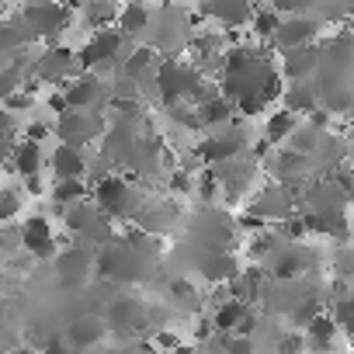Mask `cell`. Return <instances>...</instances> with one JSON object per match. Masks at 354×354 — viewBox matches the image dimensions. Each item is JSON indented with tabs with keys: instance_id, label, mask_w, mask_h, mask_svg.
Segmentation results:
<instances>
[{
	"instance_id": "obj_1",
	"label": "cell",
	"mask_w": 354,
	"mask_h": 354,
	"mask_svg": "<svg viewBox=\"0 0 354 354\" xmlns=\"http://www.w3.org/2000/svg\"><path fill=\"white\" fill-rule=\"evenodd\" d=\"M97 209L111 219H132L139 209H142V198H139V192L125 181V177H111V174H104V177H97Z\"/></svg>"
},
{
	"instance_id": "obj_2",
	"label": "cell",
	"mask_w": 354,
	"mask_h": 354,
	"mask_svg": "<svg viewBox=\"0 0 354 354\" xmlns=\"http://www.w3.org/2000/svg\"><path fill=\"white\" fill-rule=\"evenodd\" d=\"M122 42H125V35L115 32V28H101V32H94V39L73 56V59H77V70H84V73H97V70H108V66L122 63Z\"/></svg>"
},
{
	"instance_id": "obj_3",
	"label": "cell",
	"mask_w": 354,
	"mask_h": 354,
	"mask_svg": "<svg viewBox=\"0 0 354 354\" xmlns=\"http://www.w3.org/2000/svg\"><path fill=\"white\" fill-rule=\"evenodd\" d=\"M66 21H70V11L56 4V0H32L21 15V25L32 39H56L66 28Z\"/></svg>"
},
{
	"instance_id": "obj_4",
	"label": "cell",
	"mask_w": 354,
	"mask_h": 354,
	"mask_svg": "<svg viewBox=\"0 0 354 354\" xmlns=\"http://www.w3.org/2000/svg\"><path fill=\"white\" fill-rule=\"evenodd\" d=\"M101 129H104L101 115L84 111V108H66V111L59 115L56 136L63 139V146H77V149H84L87 142H94V139L101 136Z\"/></svg>"
},
{
	"instance_id": "obj_5",
	"label": "cell",
	"mask_w": 354,
	"mask_h": 354,
	"mask_svg": "<svg viewBox=\"0 0 354 354\" xmlns=\"http://www.w3.org/2000/svg\"><path fill=\"white\" fill-rule=\"evenodd\" d=\"M247 212L257 216V219H264V223H281L285 216L295 212V195H292L285 185H271V188H264V192L247 205Z\"/></svg>"
},
{
	"instance_id": "obj_6",
	"label": "cell",
	"mask_w": 354,
	"mask_h": 354,
	"mask_svg": "<svg viewBox=\"0 0 354 354\" xmlns=\"http://www.w3.org/2000/svg\"><path fill=\"white\" fill-rule=\"evenodd\" d=\"M63 97H66V108H84V111H94L97 104H104L108 97H111V87L101 80V77H94V73H84V77H77L66 91H63Z\"/></svg>"
},
{
	"instance_id": "obj_7",
	"label": "cell",
	"mask_w": 354,
	"mask_h": 354,
	"mask_svg": "<svg viewBox=\"0 0 354 354\" xmlns=\"http://www.w3.org/2000/svg\"><path fill=\"white\" fill-rule=\"evenodd\" d=\"M18 240H21V247H25L32 257H39V261H53V257H56V240H53V226H49L46 216H32V219L18 230Z\"/></svg>"
},
{
	"instance_id": "obj_8",
	"label": "cell",
	"mask_w": 354,
	"mask_h": 354,
	"mask_svg": "<svg viewBox=\"0 0 354 354\" xmlns=\"http://www.w3.org/2000/svg\"><path fill=\"white\" fill-rule=\"evenodd\" d=\"M91 268H94V254L87 247H66L63 254H56V274H59V281L66 288L84 285Z\"/></svg>"
},
{
	"instance_id": "obj_9",
	"label": "cell",
	"mask_w": 354,
	"mask_h": 354,
	"mask_svg": "<svg viewBox=\"0 0 354 354\" xmlns=\"http://www.w3.org/2000/svg\"><path fill=\"white\" fill-rule=\"evenodd\" d=\"M104 326H111V330H118V333H136V330L146 326V306H142L139 299H132V295H122V299H115V302L108 306Z\"/></svg>"
},
{
	"instance_id": "obj_10",
	"label": "cell",
	"mask_w": 354,
	"mask_h": 354,
	"mask_svg": "<svg viewBox=\"0 0 354 354\" xmlns=\"http://www.w3.org/2000/svg\"><path fill=\"white\" fill-rule=\"evenodd\" d=\"M316 32H319V21L316 18L295 15V18H288V21L278 25V32H274L271 42H278L281 49H299V46H313Z\"/></svg>"
},
{
	"instance_id": "obj_11",
	"label": "cell",
	"mask_w": 354,
	"mask_h": 354,
	"mask_svg": "<svg viewBox=\"0 0 354 354\" xmlns=\"http://www.w3.org/2000/svg\"><path fill=\"white\" fill-rule=\"evenodd\" d=\"M32 73H35L39 80L56 84V80L77 73V59H73L70 49H49V53H42L39 59H32Z\"/></svg>"
},
{
	"instance_id": "obj_12",
	"label": "cell",
	"mask_w": 354,
	"mask_h": 354,
	"mask_svg": "<svg viewBox=\"0 0 354 354\" xmlns=\"http://www.w3.org/2000/svg\"><path fill=\"white\" fill-rule=\"evenodd\" d=\"M319 49L316 46H299V49H285L281 56V77L285 80H309L316 70Z\"/></svg>"
},
{
	"instance_id": "obj_13",
	"label": "cell",
	"mask_w": 354,
	"mask_h": 354,
	"mask_svg": "<svg viewBox=\"0 0 354 354\" xmlns=\"http://www.w3.org/2000/svg\"><path fill=\"white\" fill-rule=\"evenodd\" d=\"M347 198H351V195L333 185V177H319V181L309 188V205H313V212H344Z\"/></svg>"
},
{
	"instance_id": "obj_14",
	"label": "cell",
	"mask_w": 354,
	"mask_h": 354,
	"mask_svg": "<svg viewBox=\"0 0 354 354\" xmlns=\"http://www.w3.org/2000/svg\"><path fill=\"white\" fill-rule=\"evenodd\" d=\"M198 271H202V278L205 281H230L236 271H240V261L230 254V250H205L202 254V261H198Z\"/></svg>"
},
{
	"instance_id": "obj_15",
	"label": "cell",
	"mask_w": 354,
	"mask_h": 354,
	"mask_svg": "<svg viewBox=\"0 0 354 354\" xmlns=\"http://www.w3.org/2000/svg\"><path fill=\"white\" fill-rule=\"evenodd\" d=\"M205 15L219 18V21L230 25V28H240V25L250 21L254 4H250V0H205Z\"/></svg>"
},
{
	"instance_id": "obj_16",
	"label": "cell",
	"mask_w": 354,
	"mask_h": 354,
	"mask_svg": "<svg viewBox=\"0 0 354 354\" xmlns=\"http://www.w3.org/2000/svg\"><path fill=\"white\" fill-rule=\"evenodd\" d=\"M104 330H108V326H104V319H101L97 313H84V316L73 319L66 340H70V347H94V344H101Z\"/></svg>"
},
{
	"instance_id": "obj_17",
	"label": "cell",
	"mask_w": 354,
	"mask_h": 354,
	"mask_svg": "<svg viewBox=\"0 0 354 354\" xmlns=\"http://www.w3.org/2000/svg\"><path fill=\"white\" fill-rule=\"evenodd\" d=\"M333 337H337V323H333V319H330V313L323 309L319 316H313V319H309L302 347H313L316 354H330V347H333Z\"/></svg>"
},
{
	"instance_id": "obj_18",
	"label": "cell",
	"mask_w": 354,
	"mask_h": 354,
	"mask_svg": "<svg viewBox=\"0 0 354 354\" xmlns=\"http://www.w3.org/2000/svg\"><path fill=\"white\" fill-rule=\"evenodd\" d=\"M53 174H56V181H66V177H84L87 174V160L77 146H59L53 149V160H49Z\"/></svg>"
},
{
	"instance_id": "obj_19",
	"label": "cell",
	"mask_w": 354,
	"mask_h": 354,
	"mask_svg": "<svg viewBox=\"0 0 354 354\" xmlns=\"http://www.w3.org/2000/svg\"><path fill=\"white\" fill-rule=\"evenodd\" d=\"M281 101H285V111H292V115H309L319 108L309 80H288V87L281 91Z\"/></svg>"
},
{
	"instance_id": "obj_20",
	"label": "cell",
	"mask_w": 354,
	"mask_h": 354,
	"mask_svg": "<svg viewBox=\"0 0 354 354\" xmlns=\"http://www.w3.org/2000/svg\"><path fill=\"white\" fill-rule=\"evenodd\" d=\"M11 156H15V167H18V174H21V177H32V174H39V170H42V163H46V153H42V146H39V142H32V139H21V142H15Z\"/></svg>"
},
{
	"instance_id": "obj_21",
	"label": "cell",
	"mask_w": 354,
	"mask_h": 354,
	"mask_svg": "<svg viewBox=\"0 0 354 354\" xmlns=\"http://www.w3.org/2000/svg\"><path fill=\"white\" fill-rule=\"evenodd\" d=\"M299 129V115H292V111H271L268 115V122H264V139L271 142V146H278V142H285L292 132Z\"/></svg>"
},
{
	"instance_id": "obj_22",
	"label": "cell",
	"mask_w": 354,
	"mask_h": 354,
	"mask_svg": "<svg viewBox=\"0 0 354 354\" xmlns=\"http://www.w3.org/2000/svg\"><path fill=\"white\" fill-rule=\"evenodd\" d=\"M115 21H118V32L122 35H139L149 25V11H146V4H122Z\"/></svg>"
},
{
	"instance_id": "obj_23",
	"label": "cell",
	"mask_w": 354,
	"mask_h": 354,
	"mask_svg": "<svg viewBox=\"0 0 354 354\" xmlns=\"http://www.w3.org/2000/svg\"><path fill=\"white\" fill-rule=\"evenodd\" d=\"M247 313V302H236V299H226L216 306V316H212V330L219 333H233V326L240 323V316Z\"/></svg>"
},
{
	"instance_id": "obj_24",
	"label": "cell",
	"mask_w": 354,
	"mask_h": 354,
	"mask_svg": "<svg viewBox=\"0 0 354 354\" xmlns=\"http://www.w3.org/2000/svg\"><path fill=\"white\" fill-rule=\"evenodd\" d=\"M115 18H118V4H115V0H91V4H87V25L94 32L108 28Z\"/></svg>"
},
{
	"instance_id": "obj_25",
	"label": "cell",
	"mask_w": 354,
	"mask_h": 354,
	"mask_svg": "<svg viewBox=\"0 0 354 354\" xmlns=\"http://www.w3.org/2000/svg\"><path fill=\"white\" fill-rule=\"evenodd\" d=\"M170 299L181 306V309H188V313H198V306H202V295H198V288L188 278H177L170 285Z\"/></svg>"
},
{
	"instance_id": "obj_26",
	"label": "cell",
	"mask_w": 354,
	"mask_h": 354,
	"mask_svg": "<svg viewBox=\"0 0 354 354\" xmlns=\"http://www.w3.org/2000/svg\"><path fill=\"white\" fill-rule=\"evenodd\" d=\"M87 195V185H84V177H66V181H56V192L53 198L59 205H73V202H84Z\"/></svg>"
},
{
	"instance_id": "obj_27",
	"label": "cell",
	"mask_w": 354,
	"mask_h": 354,
	"mask_svg": "<svg viewBox=\"0 0 354 354\" xmlns=\"http://www.w3.org/2000/svg\"><path fill=\"white\" fill-rule=\"evenodd\" d=\"M250 25H254L257 39L271 42V39H274V32H278V25H281V18H278V11H271V8H261V11H254V15H250Z\"/></svg>"
},
{
	"instance_id": "obj_28",
	"label": "cell",
	"mask_w": 354,
	"mask_h": 354,
	"mask_svg": "<svg viewBox=\"0 0 354 354\" xmlns=\"http://www.w3.org/2000/svg\"><path fill=\"white\" fill-rule=\"evenodd\" d=\"M319 313H323L319 295H309V299H302V302L288 313V319H292V326H295V330H299V326L306 330V326H309V319H313V316H319Z\"/></svg>"
},
{
	"instance_id": "obj_29",
	"label": "cell",
	"mask_w": 354,
	"mask_h": 354,
	"mask_svg": "<svg viewBox=\"0 0 354 354\" xmlns=\"http://www.w3.org/2000/svg\"><path fill=\"white\" fill-rule=\"evenodd\" d=\"M306 233H309V230H306V219L295 216V212L285 216V219L278 223V240H285V243H302Z\"/></svg>"
},
{
	"instance_id": "obj_30",
	"label": "cell",
	"mask_w": 354,
	"mask_h": 354,
	"mask_svg": "<svg viewBox=\"0 0 354 354\" xmlns=\"http://www.w3.org/2000/svg\"><path fill=\"white\" fill-rule=\"evenodd\" d=\"M330 319L337 323V330L351 333V330H354V299H351V295L337 299V302L330 306Z\"/></svg>"
},
{
	"instance_id": "obj_31",
	"label": "cell",
	"mask_w": 354,
	"mask_h": 354,
	"mask_svg": "<svg viewBox=\"0 0 354 354\" xmlns=\"http://www.w3.org/2000/svg\"><path fill=\"white\" fill-rule=\"evenodd\" d=\"M195 188H198V198H202L205 205H209V202H216V198H219V192H223V188H219V177H216V170H212V167H205V170L195 177Z\"/></svg>"
},
{
	"instance_id": "obj_32",
	"label": "cell",
	"mask_w": 354,
	"mask_h": 354,
	"mask_svg": "<svg viewBox=\"0 0 354 354\" xmlns=\"http://www.w3.org/2000/svg\"><path fill=\"white\" fill-rule=\"evenodd\" d=\"M15 118H11V111H0V160H8L11 156V149H15Z\"/></svg>"
},
{
	"instance_id": "obj_33",
	"label": "cell",
	"mask_w": 354,
	"mask_h": 354,
	"mask_svg": "<svg viewBox=\"0 0 354 354\" xmlns=\"http://www.w3.org/2000/svg\"><path fill=\"white\" fill-rule=\"evenodd\" d=\"M219 347H223V354H254V340L250 337H230V333H223L219 337Z\"/></svg>"
},
{
	"instance_id": "obj_34",
	"label": "cell",
	"mask_w": 354,
	"mask_h": 354,
	"mask_svg": "<svg viewBox=\"0 0 354 354\" xmlns=\"http://www.w3.org/2000/svg\"><path fill=\"white\" fill-rule=\"evenodd\" d=\"M21 212V195L18 192H0V223H8Z\"/></svg>"
},
{
	"instance_id": "obj_35",
	"label": "cell",
	"mask_w": 354,
	"mask_h": 354,
	"mask_svg": "<svg viewBox=\"0 0 354 354\" xmlns=\"http://www.w3.org/2000/svg\"><path fill=\"white\" fill-rule=\"evenodd\" d=\"M192 188H195V174H188V170L177 167V170L170 174V192H174V195H188Z\"/></svg>"
},
{
	"instance_id": "obj_36",
	"label": "cell",
	"mask_w": 354,
	"mask_h": 354,
	"mask_svg": "<svg viewBox=\"0 0 354 354\" xmlns=\"http://www.w3.org/2000/svg\"><path fill=\"white\" fill-rule=\"evenodd\" d=\"M149 344H153V347H156V351H167V354H170V351H174V347H177V344H185V340H181V337H177V333H174V330H156V333H153V340H149Z\"/></svg>"
},
{
	"instance_id": "obj_37",
	"label": "cell",
	"mask_w": 354,
	"mask_h": 354,
	"mask_svg": "<svg viewBox=\"0 0 354 354\" xmlns=\"http://www.w3.org/2000/svg\"><path fill=\"white\" fill-rule=\"evenodd\" d=\"M70 351H73V347H70V340H66L63 333L42 340V354H70Z\"/></svg>"
},
{
	"instance_id": "obj_38",
	"label": "cell",
	"mask_w": 354,
	"mask_h": 354,
	"mask_svg": "<svg viewBox=\"0 0 354 354\" xmlns=\"http://www.w3.org/2000/svg\"><path fill=\"white\" fill-rule=\"evenodd\" d=\"M236 226H240L247 236H257V233H264V230H268V223H264V219H257V216H250V212H247V216H240V219H236Z\"/></svg>"
},
{
	"instance_id": "obj_39",
	"label": "cell",
	"mask_w": 354,
	"mask_h": 354,
	"mask_svg": "<svg viewBox=\"0 0 354 354\" xmlns=\"http://www.w3.org/2000/svg\"><path fill=\"white\" fill-rule=\"evenodd\" d=\"M278 354H302V337L299 333H288L278 340Z\"/></svg>"
},
{
	"instance_id": "obj_40",
	"label": "cell",
	"mask_w": 354,
	"mask_h": 354,
	"mask_svg": "<svg viewBox=\"0 0 354 354\" xmlns=\"http://www.w3.org/2000/svg\"><path fill=\"white\" fill-rule=\"evenodd\" d=\"M49 104H53V108H56L59 115L66 111V97H63V94H49Z\"/></svg>"
},
{
	"instance_id": "obj_41",
	"label": "cell",
	"mask_w": 354,
	"mask_h": 354,
	"mask_svg": "<svg viewBox=\"0 0 354 354\" xmlns=\"http://www.w3.org/2000/svg\"><path fill=\"white\" fill-rule=\"evenodd\" d=\"M25 181H28V192H32V195H42V181H39V174L25 177Z\"/></svg>"
},
{
	"instance_id": "obj_42",
	"label": "cell",
	"mask_w": 354,
	"mask_h": 354,
	"mask_svg": "<svg viewBox=\"0 0 354 354\" xmlns=\"http://www.w3.org/2000/svg\"><path fill=\"white\" fill-rule=\"evenodd\" d=\"M170 354H195V347H188V344H177Z\"/></svg>"
},
{
	"instance_id": "obj_43",
	"label": "cell",
	"mask_w": 354,
	"mask_h": 354,
	"mask_svg": "<svg viewBox=\"0 0 354 354\" xmlns=\"http://www.w3.org/2000/svg\"><path fill=\"white\" fill-rule=\"evenodd\" d=\"M11 354H35L32 347H18V351H11Z\"/></svg>"
},
{
	"instance_id": "obj_44",
	"label": "cell",
	"mask_w": 354,
	"mask_h": 354,
	"mask_svg": "<svg viewBox=\"0 0 354 354\" xmlns=\"http://www.w3.org/2000/svg\"><path fill=\"white\" fill-rule=\"evenodd\" d=\"M250 4H257V8H268V4H271V0H250Z\"/></svg>"
},
{
	"instance_id": "obj_45",
	"label": "cell",
	"mask_w": 354,
	"mask_h": 354,
	"mask_svg": "<svg viewBox=\"0 0 354 354\" xmlns=\"http://www.w3.org/2000/svg\"><path fill=\"white\" fill-rule=\"evenodd\" d=\"M160 4H163V8H174V4H177V0H160Z\"/></svg>"
},
{
	"instance_id": "obj_46",
	"label": "cell",
	"mask_w": 354,
	"mask_h": 354,
	"mask_svg": "<svg viewBox=\"0 0 354 354\" xmlns=\"http://www.w3.org/2000/svg\"><path fill=\"white\" fill-rule=\"evenodd\" d=\"M0 326H4V302H0Z\"/></svg>"
},
{
	"instance_id": "obj_47",
	"label": "cell",
	"mask_w": 354,
	"mask_h": 354,
	"mask_svg": "<svg viewBox=\"0 0 354 354\" xmlns=\"http://www.w3.org/2000/svg\"><path fill=\"white\" fill-rule=\"evenodd\" d=\"M4 11H8V8H4V0H0V18H4Z\"/></svg>"
},
{
	"instance_id": "obj_48",
	"label": "cell",
	"mask_w": 354,
	"mask_h": 354,
	"mask_svg": "<svg viewBox=\"0 0 354 354\" xmlns=\"http://www.w3.org/2000/svg\"><path fill=\"white\" fill-rule=\"evenodd\" d=\"M125 4H146V0H125Z\"/></svg>"
},
{
	"instance_id": "obj_49",
	"label": "cell",
	"mask_w": 354,
	"mask_h": 354,
	"mask_svg": "<svg viewBox=\"0 0 354 354\" xmlns=\"http://www.w3.org/2000/svg\"><path fill=\"white\" fill-rule=\"evenodd\" d=\"M0 354H4V351H0Z\"/></svg>"
},
{
	"instance_id": "obj_50",
	"label": "cell",
	"mask_w": 354,
	"mask_h": 354,
	"mask_svg": "<svg viewBox=\"0 0 354 354\" xmlns=\"http://www.w3.org/2000/svg\"><path fill=\"white\" fill-rule=\"evenodd\" d=\"M28 4H32V0H28Z\"/></svg>"
}]
</instances>
